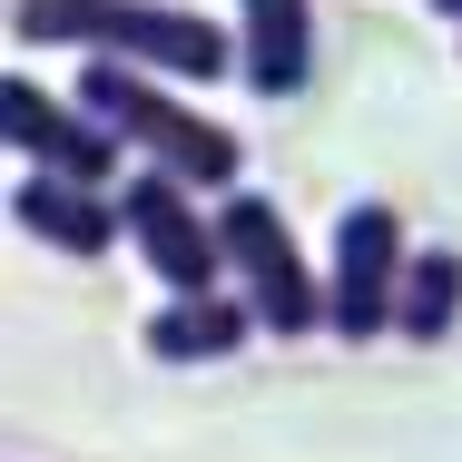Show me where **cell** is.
<instances>
[{"mask_svg":"<svg viewBox=\"0 0 462 462\" xmlns=\"http://www.w3.org/2000/svg\"><path fill=\"white\" fill-rule=\"evenodd\" d=\"M10 40L20 50H79V60H118L148 79H236V30H217L207 10L178 0H10Z\"/></svg>","mask_w":462,"mask_h":462,"instance_id":"6da1fadb","label":"cell"},{"mask_svg":"<svg viewBox=\"0 0 462 462\" xmlns=\"http://www.w3.org/2000/svg\"><path fill=\"white\" fill-rule=\"evenodd\" d=\"M79 108L138 158V168H168L197 197H236L246 187V138L217 128L197 98H178V79H148V69H118V60H79Z\"/></svg>","mask_w":462,"mask_h":462,"instance_id":"7a4b0ae2","label":"cell"},{"mask_svg":"<svg viewBox=\"0 0 462 462\" xmlns=\"http://www.w3.org/2000/svg\"><path fill=\"white\" fill-rule=\"evenodd\" d=\"M217 236H226V276H236V295L256 305V325H266L276 345H295V335L325 325V276L305 266V246L285 236V217L256 197V187L217 197Z\"/></svg>","mask_w":462,"mask_h":462,"instance_id":"3957f363","label":"cell"},{"mask_svg":"<svg viewBox=\"0 0 462 462\" xmlns=\"http://www.w3.org/2000/svg\"><path fill=\"white\" fill-rule=\"evenodd\" d=\"M403 276H413L403 217H393L383 197L345 207V217H335V256H325V325H335L345 345L393 335V315H403Z\"/></svg>","mask_w":462,"mask_h":462,"instance_id":"277c9868","label":"cell"},{"mask_svg":"<svg viewBox=\"0 0 462 462\" xmlns=\"http://www.w3.org/2000/svg\"><path fill=\"white\" fill-rule=\"evenodd\" d=\"M118 217H128L138 266L168 285V295H217V285H226V236H217V207H197V187H178L168 168H138V178L118 187Z\"/></svg>","mask_w":462,"mask_h":462,"instance_id":"5b68a950","label":"cell"},{"mask_svg":"<svg viewBox=\"0 0 462 462\" xmlns=\"http://www.w3.org/2000/svg\"><path fill=\"white\" fill-rule=\"evenodd\" d=\"M0 138H10L40 178H79V187H108V178H118V138L98 128L79 98H50L30 69L0 79Z\"/></svg>","mask_w":462,"mask_h":462,"instance_id":"8992f818","label":"cell"},{"mask_svg":"<svg viewBox=\"0 0 462 462\" xmlns=\"http://www.w3.org/2000/svg\"><path fill=\"white\" fill-rule=\"evenodd\" d=\"M10 217H20V236H40L50 256H108V246L128 236V217H118V197H108V187L40 178V168L10 187Z\"/></svg>","mask_w":462,"mask_h":462,"instance_id":"52a82bcc","label":"cell"},{"mask_svg":"<svg viewBox=\"0 0 462 462\" xmlns=\"http://www.w3.org/2000/svg\"><path fill=\"white\" fill-rule=\"evenodd\" d=\"M236 79L256 98H295L315 69V10L305 0H236Z\"/></svg>","mask_w":462,"mask_h":462,"instance_id":"ba28073f","label":"cell"},{"mask_svg":"<svg viewBox=\"0 0 462 462\" xmlns=\"http://www.w3.org/2000/svg\"><path fill=\"white\" fill-rule=\"evenodd\" d=\"M246 335H256V305H246V295H168V305L148 315V355L178 365V374L246 355Z\"/></svg>","mask_w":462,"mask_h":462,"instance_id":"9c48e42d","label":"cell"},{"mask_svg":"<svg viewBox=\"0 0 462 462\" xmlns=\"http://www.w3.org/2000/svg\"><path fill=\"white\" fill-rule=\"evenodd\" d=\"M462 315V256L453 246H423L413 256V276H403V315H393V335H413V345H443Z\"/></svg>","mask_w":462,"mask_h":462,"instance_id":"30bf717a","label":"cell"},{"mask_svg":"<svg viewBox=\"0 0 462 462\" xmlns=\"http://www.w3.org/2000/svg\"><path fill=\"white\" fill-rule=\"evenodd\" d=\"M433 20H453V30H462V0H433Z\"/></svg>","mask_w":462,"mask_h":462,"instance_id":"8fae6325","label":"cell"}]
</instances>
